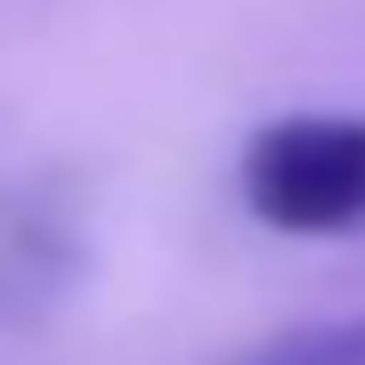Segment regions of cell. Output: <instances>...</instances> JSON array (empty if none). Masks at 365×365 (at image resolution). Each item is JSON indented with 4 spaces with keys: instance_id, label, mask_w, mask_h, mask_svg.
<instances>
[{
    "instance_id": "obj_1",
    "label": "cell",
    "mask_w": 365,
    "mask_h": 365,
    "mask_svg": "<svg viewBox=\"0 0 365 365\" xmlns=\"http://www.w3.org/2000/svg\"><path fill=\"white\" fill-rule=\"evenodd\" d=\"M244 211L276 235H349L365 227V122L357 114H276L235 163Z\"/></svg>"
},
{
    "instance_id": "obj_2",
    "label": "cell",
    "mask_w": 365,
    "mask_h": 365,
    "mask_svg": "<svg viewBox=\"0 0 365 365\" xmlns=\"http://www.w3.org/2000/svg\"><path fill=\"white\" fill-rule=\"evenodd\" d=\"M81 268V235L41 187L0 195V309H49Z\"/></svg>"
},
{
    "instance_id": "obj_3",
    "label": "cell",
    "mask_w": 365,
    "mask_h": 365,
    "mask_svg": "<svg viewBox=\"0 0 365 365\" xmlns=\"http://www.w3.org/2000/svg\"><path fill=\"white\" fill-rule=\"evenodd\" d=\"M235 365H365V309L333 317V325H300V333L268 341V349H252Z\"/></svg>"
}]
</instances>
